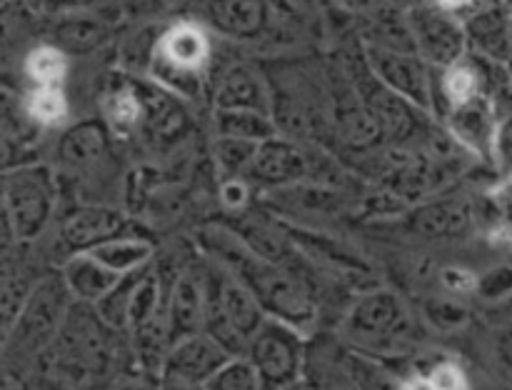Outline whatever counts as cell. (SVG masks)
I'll return each mask as SVG.
<instances>
[{"mask_svg": "<svg viewBox=\"0 0 512 390\" xmlns=\"http://www.w3.org/2000/svg\"><path fill=\"white\" fill-rule=\"evenodd\" d=\"M63 288L58 283H43L33 290L25 308L20 310L15 333L25 345H43L55 333L58 323H63Z\"/></svg>", "mask_w": 512, "mask_h": 390, "instance_id": "10", "label": "cell"}, {"mask_svg": "<svg viewBox=\"0 0 512 390\" xmlns=\"http://www.w3.org/2000/svg\"><path fill=\"white\" fill-rule=\"evenodd\" d=\"M105 113H108L110 123L123 133H130L138 125H143V103H140L135 80L120 83L118 88L110 90L108 100H105Z\"/></svg>", "mask_w": 512, "mask_h": 390, "instance_id": "26", "label": "cell"}, {"mask_svg": "<svg viewBox=\"0 0 512 390\" xmlns=\"http://www.w3.org/2000/svg\"><path fill=\"white\" fill-rule=\"evenodd\" d=\"M205 390H268L260 370L248 358H230L213 378L205 383Z\"/></svg>", "mask_w": 512, "mask_h": 390, "instance_id": "28", "label": "cell"}, {"mask_svg": "<svg viewBox=\"0 0 512 390\" xmlns=\"http://www.w3.org/2000/svg\"><path fill=\"white\" fill-rule=\"evenodd\" d=\"M65 95L60 88H33L25 95L23 110L33 123L55 125L65 118Z\"/></svg>", "mask_w": 512, "mask_h": 390, "instance_id": "29", "label": "cell"}, {"mask_svg": "<svg viewBox=\"0 0 512 390\" xmlns=\"http://www.w3.org/2000/svg\"><path fill=\"white\" fill-rule=\"evenodd\" d=\"M463 25L468 45L483 58L500 63L512 55V20L503 0L478 5L465 15Z\"/></svg>", "mask_w": 512, "mask_h": 390, "instance_id": "8", "label": "cell"}, {"mask_svg": "<svg viewBox=\"0 0 512 390\" xmlns=\"http://www.w3.org/2000/svg\"><path fill=\"white\" fill-rule=\"evenodd\" d=\"M215 130L220 138H240L253 140V143H265L278 133L270 113H260V110H218Z\"/></svg>", "mask_w": 512, "mask_h": 390, "instance_id": "21", "label": "cell"}, {"mask_svg": "<svg viewBox=\"0 0 512 390\" xmlns=\"http://www.w3.org/2000/svg\"><path fill=\"white\" fill-rule=\"evenodd\" d=\"M103 0H38L40 10L50 15H70V13H93Z\"/></svg>", "mask_w": 512, "mask_h": 390, "instance_id": "32", "label": "cell"}, {"mask_svg": "<svg viewBox=\"0 0 512 390\" xmlns=\"http://www.w3.org/2000/svg\"><path fill=\"white\" fill-rule=\"evenodd\" d=\"M433 3L440 5L443 10H448V13L458 15L460 10H465V13H468V10L478 8L480 0H433Z\"/></svg>", "mask_w": 512, "mask_h": 390, "instance_id": "36", "label": "cell"}, {"mask_svg": "<svg viewBox=\"0 0 512 390\" xmlns=\"http://www.w3.org/2000/svg\"><path fill=\"white\" fill-rule=\"evenodd\" d=\"M53 210V180L48 168H18L5 175V215L20 238L45 228Z\"/></svg>", "mask_w": 512, "mask_h": 390, "instance_id": "4", "label": "cell"}, {"mask_svg": "<svg viewBox=\"0 0 512 390\" xmlns=\"http://www.w3.org/2000/svg\"><path fill=\"white\" fill-rule=\"evenodd\" d=\"M210 60L208 35L195 23H175L160 33L150 60L155 83L175 95H198Z\"/></svg>", "mask_w": 512, "mask_h": 390, "instance_id": "1", "label": "cell"}, {"mask_svg": "<svg viewBox=\"0 0 512 390\" xmlns=\"http://www.w3.org/2000/svg\"><path fill=\"white\" fill-rule=\"evenodd\" d=\"M363 55L375 78L408 100L418 110L433 108V75L430 65L418 53H403V50L383 48V45L365 43Z\"/></svg>", "mask_w": 512, "mask_h": 390, "instance_id": "3", "label": "cell"}, {"mask_svg": "<svg viewBox=\"0 0 512 390\" xmlns=\"http://www.w3.org/2000/svg\"><path fill=\"white\" fill-rule=\"evenodd\" d=\"M120 278H123V275L108 270L90 253L75 255V258L65 265V285H68L80 300H88V303L103 300L105 295L120 283Z\"/></svg>", "mask_w": 512, "mask_h": 390, "instance_id": "18", "label": "cell"}, {"mask_svg": "<svg viewBox=\"0 0 512 390\" xmlns=\"http://www.w3.org/2000/svg\"><path fill=\"white\" fill-rule=\"evenodd\" d=\"M160 390H205V385H193V383H180V380H168L163 378Z\"/></svg>", "mask_w": 512, "mask_h": 390, "instance_id": "39", "label": "cell"}, {"mask_svg": "<svg viewBox=\"0 0 512 390\" xmlns=\"http://www.w3.org/2000/svg\"><path fill=\"white\" fill-rule=\"evenodd\" d=\"M455 135L463 140L470 148L485 150L490 138H493V110L490 103L478 95V98L468 100V103L453 108V118H450Z\"/></svg>", "mask_w": 512, "mask_h": 390, "instance_id": "19", "label": "cell"}, {"mask_svg": "<svg viewBox=\"0 0 512 390\" xmlns=\"http://www.w3.org/2000/svg\"><path fill=\"white\" fill-rule=\"evenodd\" d=\"M205 323V288L203 280L185 273L178 275L168 293V325L173 345L185 338H193L203 330Z\"/></svg>", "mask_w": 512, "mask_h": 390, "instance_id": "12", "label": "cell"}, {"mask_svg": "<svg viewBox=\"0 0 512 390\" xmlns=\"http://www.w3.org/2000/svg\"><path fill=\"white\" fill-rule=\"evenodd\" d=\"M213 103L218 110H260L270 113V98L263 80L248 65H230L220 73L213 88Z\"/></svg>", "mask_w": 512, "mask_h": 390, "instance_id": "13", "label": "cell"}, {"mask_svg": "<svg viewBox=\"0 0 512 390\" xmlns=\"http://www.w3.org/2000/svg\"><path fill=\"white\" fill-rule=\"evenodd\" d=\"M218 293L230 323H233L235 330L250 343L253 335L265 325L263 308H260V303L255 300V295L250 293L238 278H230V275L225 273H218Z\"/></svg>", "mask_w": 512, "mask_h": 390, "instance_id": "16", "label": "cell"}, {"mask_svg": "<svg viewBox=\"0 0 512 390\" xmlns=\"http://www.w3.org/2000/svg\"><path fill=\"white\" fill-rule=\"evenodd\" d=\"M5 3H25V0H5Z\"/></svg>", "mask_w": 512, "mask_h": 390, "instance_id": "43", "label": "cell"}, {"mask_svg": "<svg viewBox=\"0 0 512 390\" xmlns=\"http://www.w3.org/2000/svg\"><path fill=\"white\" fill-rule=\"evenodd\" d=\"M338 115V130L343 133V138L353 145H370L380 138V125L375 123L373 113L365 108V103L358 98H350L340 103V108L335 110Z\"/></svg>", "mask_w": 512, "mask_h": 390, "instance_id": "25", "label": "cell"}, {"mask_svg": "<svg viewBox=\"0 0 512 390\" xmlns=\"http://www.w3.org/2000/svg\"><path fill=\"white\" fill-rule=\"evenodd\" d=\"M140 103H143V128L158 140H173L183 133L185 113L173 90L155 80H135Z\"/></svg>", "mask_w": 512, "mask_h": 390, "instance_id": "14", "label": "cell"}, {"mask_svg": "<svg viewBox=\"0 0 512 390\" xmlns=\"http://www.w3.org/2000/svg\"><path fill=\"white\" fill-rule=\"evenodd\" d=\"M118 390H160L148 378H128L118 385Z\"/></svg>", "mask_w": 512, "mask_h": 390, "instance_id": "37", "label": "cell"}, {"mask_svg": "<svg viewBox=\"0 0 512 390\" xmlns=\"http://www.w3.org/2000/svg\"><path fill=\"white\" fill-rule=\"evenodd\" d=\"M250 363L260 370L268 390H283L295 383L303 365V348L293 328L285 323H265L248 345Z\"/></svg>", "mask_w": 512, "mask_h": 390, "instance_id": "6", "label": "cell"}, {"mask_svg": "<svg viewBox=\"0 0 512 390\" xmlns=\"http://www.w3.org/2000/svg\"><path fill=\"white\" fill-rule=\"evenodd\" d=\"M435 390H465V378L455 365H438L430 375Z\"/></svg>", "mask_w": 512, "mask_h": 390, "instance_id": "33", "label": "cell"}, {"mask_svg": "<svg viewBox=\"0 0 512 390\" xmlns=\"http://www.w3.org/2000/svg\"><path fill=\"white\" fill-rule=\"evenodd\" d=\"M315 390H358L350 383L348 375H343L340 370H318L315 373Z\"/></svg>", "mask_w": 512, "mask_h": 390, "instance_id": "34", "label": "cell"}, {"mask_svg": "<svg viewBox=\"0 0 512 390\" xmlns=\"http://www.w3.org/2000/svg\"><path fill=\"white\" fill-rule=\"evenodd\" d=\"M108 150V138H105V128L98 123H83L70 128L68 133L60 138L58 155L65 165H88L98 160L100 155Z\"/></svg>", "mask_w": 512, "mask_h": 390, "instance_id": "20", "label": "cell"}, {"mask_svg": "<svg viewBox=\"0 0 512 390\" xmlns=\"http://www.w3.org/2000/svg\"><path fill=\"white\" fill-rule=\"evenodd\" d=\"M238 280L255 295L260 308L283 318L285 323L303 325L313 318V305L303 293L300 283L290 275L258 263V260H243V270H238Z\"/></svg>", "mask_w": 512, "mask_h": 390, "instance_id": "5", "label": "cell"}, {"mask_svg": "<svg viewBox=\"0 0 512 390\" xmlns=\"http://www.w3.org/2000/svg\"><path fill=\"white\" fill-rule=\"evenodd\" d=\"M68 55L60 53L55 45L43 43V45H35L28 55H25V75L28 80L33 83V88H60L65 78V63Z\"/></svg>", "mask_w": 512, "mask_h": 390, "instance_id": "24", "label": "cell"}, {"mask_svg": "<svg viewBox=\"0 0 512 390\" xmlns=\"http://www.w3.org/2000/svg\"><path fill=\"white\" fill-rule=\"evenodd\" d=\"M440 90H443L445 100H448L453 108L468 103V100L478 98L480 95V73L475 68V63H470L468 58L460 60V63L450 65L440 73Z\"/></svg>", "mask_w": 512, "mask_h": 390, "instance_id": "27", "label": "cell"}, {"mask_svg": "<svg viewBox=\"0 0 512 390\" xmlns=\"http://www.w3.org/2000/svg\"><path fill=\"white\" fill-rule=\"evenodd\" d=\"M415 48L430 68L445 70L468 55V35L463 20L435 3H418L408 13Z\"/></svg>", "mask_w": 512, "mask_h": 390, "instance_id": "2", "label": "cell"}, {"mask_svg": "<svg viewBox=\"0 0 512 390\" xmlns=\"http://www.w3.org/2000/svg\"><path fill=\"white\" fill-rule=\"evenodd\" d=\"M503 5H505V8H508V10H512V0H503Z\"/></svg>", "mask_w": 512, "mask_h": 390, "instance_id": "42", "label": "cell"}, {"mask_svg": "<svg viewBox=\"0 0 512 390\" xmlns=\"http://www.w3.org/2000/svg\"><path fill=\"white\" fill-rule=\"evenodd\" d=\"M120 228H123V218L118 213L105 208H88L75 213L65 223L63 235L73 248H83L85 253V250H93L108 240L118 238Z\"/></svg>", "mask_w": 512, "mask_h": 390, "instance_id": "17", "label": "cell"}, {"mask_svg": "<svg viewBox=\"0 0 512 390\" xmlns=\"http://www.w3.org/2000/svg\"><path fill=\"white\" fill-rule=\"evenodd\" d=\"M48 38L63 55H90L108 43L110 25L95 13L58 15L50 23Z\"/></svg>", "mask_w": 512, "mask_h": 390, "instance_id": "11", "label": "cell"}, {"mask_svg": "<svg viewBox=\"0 0 512 390\" xmlns=\"http://www.w3.org/2000/svg\"><path fill=\"white\" fill-rule=\"evenodd\" d=\"M283 390H305V388H298V385L293 383V385H288V388H283Z\"/></svg>", "mask_w": 512, "mask_h": 390, "instance_id": "41", "label": "cell"}, {"mask_svg": "<svg viewBox=\"0 0 512 390\" xmlns=\"http://www.w3.org/2000/svg\"><path fill=\"white\" fill-rule=\"evenodd\" d=\"M233 355L215 343L210 335L198 333L185 338L170 348L163 365V378L180 380V383L205 385Z\"/></svg>", "mask_w": 512, "mask_h": 390, "instance_id": "7", "label": "cell"}, {"mask_svg": "<svg viewBox=\"0 0 512 390\" xmlns=\"http://www.w3.org/2000/svg\"><path fill=\"white\" fill-rule=\"evenodd\" d=\"M405 390H435V388H433V383H430V378H428V380H415V383H410Z\"/></svg>", "mask_w": 512, "mask_h": 390, "instance_id": "40", "label": "cell"}, {"mask_svg": "<svg viewBox=\"0 0 512 390\" xmlns=\"http://www.w3.org/2000/svg\"><path fill=\"white\" fill-rule=\"evenodd\" d=\"M205 18L215 33L233 40H255L270 23L268 0H208Z\"/></svg>", "mask_w": 512, "mask_h": 390, "instance_id": "9", "label": "cell"}, {"mask_svg": "<svg viewBox=\"0 0 512 390\" xmlns=\"http://www.w3.org/2000/svg\"><path fill=\"white\" fill-rule=\"evenodd\" d=\"M245 198H248V190H245V183H240V180H230L223 188V200L228 208H240Z\"/></svg>", "mask_w": 512, "mask_h": 390, "instance_id": "35", "label": "cell"}, {"mask_svg": "<svg viewBox=\"0 0 512 390\" xmlns=\"http://www.w3.org/2000/svg\"><path fill=\"white\" fill-rule=\"evenodd\" d=\"M335 3L345 10H368V8H373L378 0H335Z\"/></svg>", "mask_w": 512, "mask_h": 390, "instance_id": "38", "label": "cell"}, {"mask_svg": "<svg viewBox=\"0 0 512 390\" xmlns=\"http://www.w3.org/2000/svg\"><path fill=\"white\" fill-rule=\"evenodd\" d=\"M400 305L393 295H373L363 300L353 313V328L363 335L393 333V325L400 323Z\"/></svg>", "mask_w": 512, "mask_h": 390, "instance_id": "23", "label": "cell"}, {"mask_svg": "<svg viewBox=\"0 0 512 390\" xmlns=\"http://www.w3.org/2000/svg\"><path fill=\"white\" fill-rule=\"evenodd\" d=\"M465 223V213L458 205H433V208H425L423 213H418V225L425 233H453L460 225Z\"/></svg>", "mask_w": 512, "mask_h": 390, "instance_id": "31", "label": "cell"}, {"mask_svg": "<svg viewBox=\"0 0 512 390\" xmlns=\"http://www.w3.org/2000/svg\"><path fill=\"white\" fill-rule=\"evenodd\" d=\"M260 143L240 138H220L215 150H218V160L228 173H238V170H250L255 155H258Z\"/></svg>", "mask_w": 512, "mask_h": 390, "instance_id": "30", "label": "cell"}, {"mask_svg": "<svg viewBox=\"0 0 512 390\" xmlns=\"http://www.w3.org/2000/svg\"><path fill=\"white\" fill-rule=\"evenodd\" d=\"M305 170H308V160H305L303 150L290 140L275 135V138L260 143L248 173L265 185H290L303 178Z\"/></svg>", "mask_w": 512, "mask_h": 390, "instance_id": "15", "label": "cell"}, {"mask_svg": "<svg viewBox=\"0 0 512 390\" xmlns=\"http://www.w3.org/2000/svg\"><path fill=\"white\" fill-rule=\"evenodd\" d=\"M85 253L93 255L95 260L105 265L108 270L118 275H128L135 273V270L145 268L150 258V245L145 240H133V238H115L108 240V243L98 245L93 250H85Z\"/></svg>", "mask_w": 512, "mask_h": 390, "instance_id": "22", "label": "cell"}]
</instances>
